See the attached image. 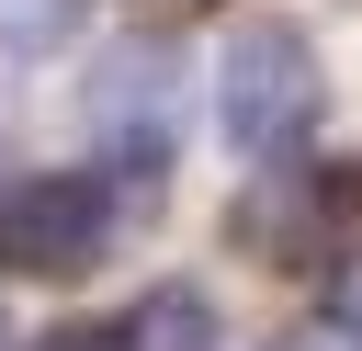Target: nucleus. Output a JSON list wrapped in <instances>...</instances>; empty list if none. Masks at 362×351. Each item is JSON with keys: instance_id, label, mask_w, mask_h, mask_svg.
<instances>
[{"instance_id": "f257e3e1", "label": "nucleus", "mask_w": 362, "mask_h": 351, "mask_svg": "<svg viewBox=\"0 0 362 351\" xmlns=\"http://www.w3.org/2000/svg\"><path fill=\"white\" fill-rule=\"evenodd\" d=\"M317 102H328V79H317V45H305L294 23H238V34H226L215 125H226L238 159H294V147L317 136Z\"/></svg>"}, {"instance_id": "f03ea898", "label": "nucleus", "mask_w": 362, "mask_h": 351, "mask_svg": "<svg viewBox=\"0 0 362 351\" xmlns=\"http://www.w3.org/2000/svg\"><path fill=\"white\" fill-rule=\"evenodd\" d=\"M113 226H124V204H113L102 170H34L0 204V260L34 272V283H79V272H102Z\"/></svg>"}, {"instance_id": "7ed1b4c3", "label": "nucleus", "mask_w": 362, "mask_h": 351, "mask_svg": "<svg viewBox=\"0 0 362 351\" xmlns=\"http://www.w3.org/2000/svg\"><path fill=\"white\" fill-rule=\"evenodd\" d=\"M339 181L294 147V159H260L249 181H238V204H226V249H249V260H272V272H328L339 260Z\"/></svg>"}, {"instance_id": "20e7f679", "label": "nucleus", "mask_w": 362, "mask_h": 351, "mask_svg": "<svg viewBox=\"0 0 362 351\" xmlns=\"http://www.w3.org/2000/svg\"><path fill=\"white\" fill-rule=\"evenodd\" d=\"M113 351H226L215 294H192V283H147V294L113 317Z\"/></svg>"}, {"instance_id": "39448f33", "label": "nucleus", "mask_w": 362, "mask_h": 351, "mask_svg": "<svg viewBox=\"0 0 362 351\" xmlns=\"http://www.w3.org/2000/svg\"><path fill=\"white\" fill-rule=\"evenodd\" d=\"M79 23V0H0V57H45Z\"/></svg>"}, {"instance_id": "423d86ee", "label": "nucleus", "mask_w": 362, "mask_h": 351, "mask_svg": "<svg viewBox=\"0 0 362 351\" xmlns=\"http://www.w3.org/2000/svg\"><path fill=\"white\" fill-rule=\"evenodd\" d=\"M328 328L362 340V260H328Z\"/></svg>"}, {"instance_id": "0eeeda50", "label": "nucleus", "mask_w": 362, "mask_h": 351, "mask_svg": "<svg viewBox=\"0 0 362 351\" xmlns=\"http://www.w3.org/2000/svg\"><path fill=\"white\" fill-rule=\"evenodd\" d=\"M34 351H113V328H90V317H79V328H45Z\"/></svg>"}, {"instance_id": "6e6552de", "label": "nucleus", "mask_w": 362, "mask_h": 351, "mask_svg": "<svg viewBox=\"0 0 362 351\" xmlns=\"http://www.w3.org/2000/svg\"><path fill=\"white\" fill-rule=\"evenodd\" d=\"M136 11H158V23H181V11H215V0H136Z\"/></svg>"}, {"instance_id": "1a4fd4ad", "label": "nucleus", "mask_w": 362, "mask_h": 351, "mask_svg": "<svg viewBox=\"0 0 362 351\" xmlns=\"http://www.w3.org/2000/svg\"><path fill=\"white\" fill-rule=\"evenodd\" d=\"M0 351H11V340H0Z\"/></svg>"}]
</instances>
